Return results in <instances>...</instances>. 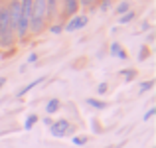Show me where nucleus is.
<instances>
[{"label": "nucleus", "mask_w": 156, "mask_h": 148, "mask_svg": "<svg viewBox=\"0 0 156 148\" xmlns=\"http://www.w3.org/2000/svg\"><path fill=\"white\" fill-rule=\"evenodd\" d=\"M67 130H69V121H67V118H59V121H53V122H51V126H50L51 136H55V138L65 136V134H67Z\"/></svg>", "instance_id": "nucleus-6"}, {"label": "nucleus", "mask_w": 156, "mask_h": 148, "mask_svg": "<svg viewBox=\"0 0 156 148\" xmlns=\"http://www.w3.org/2000/svg\"><path fill=\"white\" fill-rule=\"evenodd\" d=\"M133 18H134V12H126V14H122L121 16V20H119V22H121V24H129V22H133Z\"/></svg>", "instance_id": "nucleus-14"}, {"label": "nucleus", "mask_w": 156, "mask_h": 148, "mask_svg": "<svg viewBox=\"0 0 156 148\" xmlns=\"http://www.w3.org/2000/svg\"><path fill=\"white\" fill-rule=\"evenodd\" d=\"M97 91H99L101 95H105V93H107V83H101L99 87H97Z\"/></svg>", "instance_id": "nucleus-23"}, {"label": "nucleus", "mask_w": 156, "mask_h": 148, "mask_svg": "<svg viewBox=\"0 0 156 148\" xmlns=\"http://www.w3.org/2000/svg\"><path fill=\"white\" fill-rule=\"evenodd\" d=\"M154 113H156V109H154V107H152V109H150L148 113L144 115V121H148V118H152V115H154Z\"/></svg>", "instance_id": "nucleus-24"}, {"label": "nucleus", "mask_w": 156, "mask_h": 148, "mask_svg": "<svg viewBox=\"0 0 156 148\" xmlns=\"http://www.w3.org/2000/svg\"><path fill=\"white\" fill-rule=\"evenodd\" d=\"M79 4H81V6H87V8H91L93 4H97V0H79Z\"/></svg>", "instance_id": "nucleus-20"}, {"label": "nucleus", "mask_w": 156, "mask_h": 148, "mask_svg": "<svg viewBox=\"0 0 156 148\" xmlns=\"http://www.w3.org/2000/svg\"><path fill=\"white\" fill-rule=\"evenodd\" d=\"M87 105H89V107H93V109H105V107H107V103H103V101H97V99H87Z\"/></svg>", "instance_id": "nucleus-13"}, {"label": "nucleus", "mask_w": 156, "mask_h": 148, "mask_svg": "<svg viewBox=\"0 0 156 148\" xmlns=\"http://www.w3.org/2000/svg\"><path fill=\"white\" fill-rule=\"evenodd\" d=\"M51 122H53V121H51V118H50V117H46V118H44V125H48V126H51Z\"/></svg>", "instance_id": "nucleus-25"}, {"label": "nucleus", "mask_w": 156, "mask_h": 148, "mask_svg": "<svg viewBox=\"0 0 156 148\" xmlns=\"http://www.w3.org/2000/svg\"><path fill=\"white\" fill-rule=\"evenodd\" d=\"M59 109H61V101H59V99H50V101H48V105H46V113L48 115L57 113Z\"/></svg>", "instance_id": "nucleus-9"}, {"label": "nucleus", "mask_w": 156, "mask_h": 148, "mask_svg": "<svg viewBox=\"0 0 156 148\" xmlns=\"http://www.w3.org/2000/svg\"><path fill=\"white\" fill-rule=\"evenodd\" d=\"M57 0H46V18L48 20H53L57 16Z\"/></svg>", "instance_id": "nucleus-8"}, {"label": "nucleus", "mask_w": 156, "mask_h": 148, "mask_svg": "<svg viewBox=\"0 0 156 148\" xmlns=\"http://www.w3.org/2000/svg\"><path fill=\"white\" fill-rule=\"evenodd\" d=\"M126 12H129V2H121V4H119V6H117V14H126Z\"/></svg>", "instance_id": "nucleus-15"}, {"label": "nucleus", "mask_w": 156, "mask_h": 148, "mask_svg": "<svg viewBox=\"0 0 156 148\" xmlns=\"http://www.w3.org/2000/svg\"><path fill=\"white\" fill-rule=\"evenodd\" d=\"M46 0H34L32 2V16H30V32L42 34L46 28Z\"/></svg>", "instance_id": "nucleus-1"}, {"label": "nucleus", "mask_w": 156, "mask_h": 148, "mask_svg": "<svg viewBox=\"0 0 156 148\" xmlns=\"http://www.w3.org/2000/svg\"><path fill=\"white\" fill-rule=\"evenodd\" d=\"M79 8H81L79 0H63V14H65V16H69V18L77 16Z\"/></svg>", "instance_id": "nucleus-7"}, {"label": "nucleus", "mask_w": 156, "mask_h": 148, "mask_svg": "<svg viewBox=\"0 0 156 148\" xmlns=\"http://www.w3.org/2000/svg\"><path fill=\"white\" fill-rule=\"evenodd\" d=\"M6 10H8L10 24H12V28H14V32H16V28H18V24H20V0H10V4L6 6Z\"/></svg>", "instance_id": "nucleus-5"}, {"label": "nucleus", "mask_w": 156, "mask_h": 148, "mask_svg": "<svg viewBox=\"0 0 156 148\" xmlns=\"http://www.w3.org/2000/svg\"><path fill=\"white\" fill-rule=\"evenodd\" d=\"M111 55H117L119 59H126V51H125V49H122L121 46H119L117 42L111 46Z\"/></svg>", "instance_id": "nucleus-11"}, {"label": "nucleus", "mask_w": 156, "mask_h": 148, "mask_svg": "<svg viewBox=\"0 0 156 148\" xmlns=\"http://www.w3.org/2000/svg\"><path fill=\"white\" fill-rule=\"evenodd\" d=\"M42 81H44V77H38V79H34V81H32V83H28L26 87H22V89H20V91H18V97H22V95H26V93H30L32 89H34L36 85H40V83H42Z\"/></svg>", "instance_id": "nucleus-10"}, {"label": "nucleus", "mask_w": 156, "mask_h": 148, "mask_svg": "<svg viewBox=\"0 0 156 148\" xmlns=\"http://www.w3.org/2000/svg\"><path fill=\"white\" fill-rule=\"evenodd\" d=\"M4 83H6V79H4V77H0V87H2Z\"/></svg>", "instance_id": "nucleus-26"}, {"label": "nucleus", "mask_w": 156, "mask_h": 148, "mask_svg": "<svg viewBox=\"0 0 156 148\" xmlns=\"http://www.w3.org/2000/svg\"><path fill=\"white\" fill-rule=\"evenodd\" d=\"M14 38H16V32L10 24V18H8V10L6 6H0V48L4 49L12 48Z\"/></svg>", "instance_id": "nucleus-2"}, {"label": "nucleus", "mask_w": 156, "mask_h": 148, "mask_svg": "<svg viewBox=\"0 0 156 148\" xmlns=\"http://www.w3.org/2000/svg\"><path fill=\"white\" fill-rule=\"evenodd\" d=\"M121 73L126 77V81H133L134 75H136V71H133V69H126V71H121Z\"/></svg>", "instance_id": "nucleus-19"}, {"label": "nucleus", "mask_w": 156, "mask_h": 148, "mask_svg": "<svg viewBox=\"0 0 156 148\" xmlns=\"http://www.w3.org/2000/svg\"><path fill=\"white\" fill-rule=\"evenodd\" d=\"M73 144H75V146L87 144V136H73Z\"/></svg>", "instance_id": "nucleus-16"}, {"label": "nucleus", "mask_w": 156, "mask_h": 148, "mask_svg": "<svg viewBox=\"0 0 156 148\" xmlns=\"http://www.w3.org/2000/svg\"><path fill=\"white\" fill-rule=\"evenodd\" d=\"M38 61V53H30L28 55V63H36Z\"/></svg>", "instance_id": "nucleus-22"}, {"label": "nucleus", "mask_w": 156, "mask_h": 148, "mask_svg": "<svg viewBox=\"0 0 156 148\" xmlns=\"http://www.w3.org/2000/svg\"><path fill=\"white\" fill-rule=\"evenodd\" d=\"M154 87V81H144V83L140 85V93H146L148 89H152Z\"/></svg>", "instance_id": "nucleus-17"}, {"label": "nucleus", "mask_w": 156, "mask_h": 148, "mask_svg": "<svg viewBox=\"0 0 156 148\" xmlns=\"http://www.w3.org/2000/svg\"><path fill=\"white\" fill-rule=\"evenodd\" d=\"M87 22H89V18L85 14H77V16H73V18L65 24L63 30L65 32H77V30H81V28L87 26Z\"/></svg>", "instance_id": "nucleus-4"}, {"label": "nucleus", "mask_w": 156, "mask_h": 148, "mask_svg": "<svg viewBox=\"0 0 156 148\" xmlns=\"http://www.w3.org/2000/svg\"><path fill=\"white\" fill-rule=\"evenodd\" d=\"M36 122H38V115H30V117L26 118V122H24V129H26V130H32Z\"/></svg>", "instance_id": "nucleus-12"}, {"label": "nucleus", "mask_w": 156, "mask_h": 148, "mask_svg": "<svg viewBox=\"0 0 156 148\" xmlns=\"http://www.w3.org/2000/svg\"><path fill=\"white\" fill-rule=\"evenodd\" d=\"M109 8H111V0H101V10H109Z\"/></svg>", "instance_id": "nucleus-21"}, {"label": "nucleus", "mask_w": 156, "mask_h": 148, "mask_svg": "<svg viewBox=\"0 0 156 148\" xmlns=\"http://www.w3.org/2000/svg\"><path fill=\"white\" fill-rule=\"evenodd\" d=\"M32 2L34 0H20V24L16 28L18 40H26L30 34V16H32Z\"/></svg>", "instance_id": "nucleus-3"}, {"label": "nucleus", "mask_w": 156, "mask_h": 148, "mask_svg": "<svg viewBox=\"0 0 156 148\" xmlns=\"http://www.w3.org/2000/svg\"><path fill=\"white\" fill-rule=\"evenodd\" d=\"M50 32L51 34H61V32H63V24H53L50 28Z\"/></svg>", "instance_id": "nucleus-18"}]
</instances>
